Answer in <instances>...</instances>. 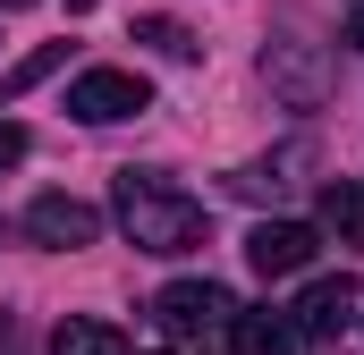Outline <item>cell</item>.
<instances>
[{
	"mask_svg": "<svg viewBox=\"0 0 364 355\" xmlns=\"http://www.w3.org/2000/svg\"><path fill=\"white\" fill-rule=\"evenodd\" d=\"M110 212H119V229H127L136 254H195L203 246V203L186 186H170L161 170H119Z\"/></svg>",
	"mask_w": 364,
	"mask_h": 355,
	"instance_id": "1",
	"label": "cell"
},
{
	"mask_svg": "<svg viewBox=\"0 0 364 355\" xmlns=\"http://www.w3.org/2000/svg\"><path fill=\"white\" fill-rule=\"evenodd\" d=\"M229 313H237V296H229L220 279H170V288L153 296V322H161L170 339H229Z\"/></svg>",
	"mask_w": 364,
	"mask_h": 355,
	"instance_id": "2",
	"label": "cell"
},
{
	"mask_svg": "<svg viewBox=\"0 0 364 355\" xmlns=\"http://www.w3.org/2000/svg\"><path fill=\"white\" fill-rule=\"evenodd\" d=\"M136 110H153V85H144L136 68H85V77L68 85V119H85V127H119V119H136Z\"/></svg>",
	"mask_w": 364,
	"mask_h": 355,
	"instance_id": "3",
	"label": "cell"
},
{
	"mask_svg": "<svg viewBox=\"0 0 364 355\" xmlns=\"http://www.w3.org/2000/svg\"><path fill=\"white\" fill-rule=\"evenodd\" d=\"M263 85H272L288 110H322V93H331V60H322L314 43H263Z\"/></svg>",
	"mask_w": 364,
	"mask_h": 355,
	"instance_id": "4",
	"label": "cell"
},
{
	"mask_svg": "<svg viewBox=\"0 0 364 355\" xmlns=\"http://www.w3.org/2000/svg\"><path fill=\"white\" fill-rule=\"evenodd\" d=\"M348 322H356V279H348V271H331V279H305V296H296L288 330H296V339H339Z\"/></svg>",
	"mask_w": 364,
	"mask_h": 355,
	"instance_id": "5",
	"label": "cell"
},
{
	"mask_svg": "<svg viewBox=\"0 0 364 355\" xmlns=\"http://www.w3.org/2000/svg\"><path fill=\"white\" fill-rule=\"evenodd\" d=\"M26 237L34 246H93L102 237V212L77 203V195H34L26 203Z\"/></svg>",
	"mask_w": 364,
	"mask_h": 355,
	"instance_id": "6",
	"label": "cell"
},
{
	"mask_svg": "<svg viewBox=\"0 0 364 355\" xmlns=\"http://www.w3.org/2000/svg\"><path fill=\"white\" fill-rule=\"evenodd\" d=\"M314 246H322V237H314L305 220H263V229L246 237V263L263 271V279H296V271L314 263Z\"/></svg>",
	"mask_w": 364,
	"mask_h": 355,
	"instance_id": "7",
	"label": "cell"
},
{
	"mask_svg": "<svg viewBox=\"0 0 364 355\" xmlns=\"http://www.w3.org/2000/svg\"><path fill=\"white\" fill-rule=\"evenodd\" d=\"M314 161V144H279L272 161H246V170L229 178V195H246V203H263V195H279V186H296L288 170H305Z\"/></svg>",
	"mask_w": 364,
	"mask_h": 355,
	"instance_id": "8",
	"label": "cell"
},
{
	"mask_svg": "<svg viewBox=\"0 0 364 355\" xmlns=\"http://www.w3.org/2000/svg\"><path fill=\"white\" fill-rule=\"evenodd\" d=\"M322 229L364 254V178H331V186H322Z\"/></svg>",
	"mask_w": 364,
	"mask_h": 355,
	"instance_id": "9",
	"label": "cell"
},
{
	"mask_svg": "<svg viewBox=\"0 0 364 355\" xmlns=\"http://www.w3.org/2000/svg\"><path fill=\"white\" fill-rule=\"evenodd\" d=\"M229 347H237V355H288L296 330H288L279 313H229Z\"/></svg>",
	"mask_w": 364,
	"mask_h": 355,
	"instance_id": "10",
	"label": "cell"
},
{
	"mask_svg": "<svg viewBox=\"0 0 364 355\" xmlns=\"http://www.w3.org/2000/svg\"><path fill=\"white\" fill-rule=\"evenodd\" d=\"M51 355H127V339L110 322H60L51 330Z\"/></svg>",
	"mask_w": 364,
	"mask_h": 355,
	"instance_id": "11",
	"label": "cell"
},
{
	"mask_svg": "<svg viewBox=\"0 0 364 355\" xmlns=\"http://www.w3.org/2000/svg\"><path fill=\"white\" fill-rule=\"evenodd\" d=\"M60 60H68V43H43V51H26V60H17V68L0 77V102H17V93H34L43 77H51V68H60Z\"/></svg>",
	"mask_w": 364,
	"mask_h": 355,
	"instance_id": "12",
	"label": "cell"
},
{
	"mask_svg": "<svg viewBox=\"0 0 364 355\" xmlns=\"http://www.w3.org/2000/svg\"><path fill=\"white\" fill-rule=\"evenodd\" d=\"M136 34H144V43H153V51H161V60H195V51H203V43H195V34H186L178 17H136Z\"/></svg>",
	"mask_w": 364,
	"mask_h": 355,
	"instance_id": "13",
	"label": "cell"
},
{
	"mask_svg": "<svg viewBox=\"0 0 364 355\" xmlns=\"http://www.w3.org/2000/svg\"><path fill=\"white\" fill-rule=\"evenodd\" d=\"M17 161H26V127H17V119H0V170H17Z\"/></svg>",
	"mask_w": 364,
	"mask_h": 355,
	"instance_id": "14",
	"label": "cell"
},
{
	"mask_svg": "<svg viewBox=\"0 0 364 355\" xmlns=\"http://www.w3.org/2000/svg\"><path fill=\"white\" fill-rule=\"evenodd\" d=\"M348 43H364V0H356V9H348Z\"/></svg>",
	"mask_w": 364,
	"mask_h": 355,
	"instance_id": "15",
	"label": "cell"
},
{
	"mask_svg": "<svg viewBox=\"0 0 364 355\" xmlns=\"http://www.w3.org/2000/svg\"><path fill=\"white\" fill-rule=\"evenodd\" d=\"M0 9H26V0H0Z\"/></svg>",
	"mask_w": 364,
	"mask_h": 355,
	"instance_id": "16",
	"label": "cell"
},
{
	"mask_svg": "<svg viewBox=\"0 0 364 355\" xmlns=\"http://www.w3.org/2000/svg\"><path fill=\"white\" fill-rule=\"evenodd\" d=\"M68 9H93V0H68Z\"/></svg>",
	"mask_w": 364,
	"mask_h": 355,
	"instance_id": "17",
	"label": "cell"
}]
</instances>
